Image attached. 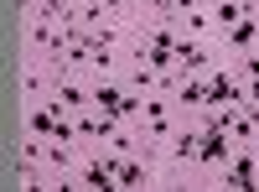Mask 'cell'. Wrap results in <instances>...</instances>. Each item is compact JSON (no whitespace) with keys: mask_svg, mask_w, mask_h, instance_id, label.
I'll list each match as a JSON object with an SVG mask.
<instances>
[{"mask_svg":"<svg viewBox=\"0 0 259 192\" xmlns=\"http://www.w3.org/2000/svg\"><path fill=\"white\" fill-rule=\"evenodd\" d=\"M228 135H233V145H259V109L254 104H239L228 114Z\"/></svg>","mask_w":259,"mask_h":192,"instance_id":"obj_4","label":"cell"},{"mask_svg":"<svg viewBox=\"0 0 259 192\" xmlns=\"http://www.w3.org/2000/svg\"><path fill=\"white\" fill-rule=\"evenodd\" d=\"M150 182H156V166H150L140 151H135V156H119V166H114V187L135 192V187H150Z\"/></svg>","mask_w":259,"mask_h":192,"instance_id":"obj_3","label":"cell"},{"mask_svg":"<svg viewBox=\"0 0 259 192\" xmlns=\"http://www.w3.org/2000/svg\"><path fill=\"white\" fill-rule=\"evenodd\" d=\"M212 21H218V31H228L233 21H244V11L233 6V0H212Z\"/></svg>","mask_w":259,"mask_h":192,"instance_id":"obj_6","label":"cell"},{"mask_svg":"<svg viewBox=\"0 0 259 192\" xmlns=\"http://www.w3.org/2000/svg\"><path fill=\"white\" fill-rule=\"evenodd\" d=\"M192 6H197V0H150V11L166 16V21H177V16H182V11H192Z\"/></svg>","mask_w":259,"mask_h":192,"instance_id":"obj_7","label":"cell"},{"mask_svg":"<svg viewBox=\"0 0 259 192\" xmlns=\"http://www.w3.org/2000/svg\"><path fill=\"white\" fill-rule=\"evenodd\" d=\"M202 89H207V109H239L244 104V78L233 73V62H212L202 73Z\"/></svg>","mask_w":259,"mask_h":192,"instance_id":"obj_1","label":"cell"},{"mask_svg":"<svg viewBox=\"0 0 259 192\" xmlns=\"http://www.w3.org/2000/svg\"><path fill=\"white\" fill-rule=\"evenodd\" d=\"M177 26H182L187 42H218V36H223V31H218V21H212V6H192V11H182V16H177Z\"/></svg>","mask_w":259,"mask_h":192,"instance_id":"obj_2","label":"cell"},{"mask_svg":"<svg viewBox=\"0 0 259 192\" xmlns=\"http://www.w3.org/2000/svg\"><path fill=\"white\" fill-rule=\"evenodd\" d=\"M233 73H239L244 83H249V78H259V47H244L239 57H233Z\"/></svg>","mask_w":259,"mask_h":192,"instance_id":"obj_5","label":"cell"}]
</instances>
